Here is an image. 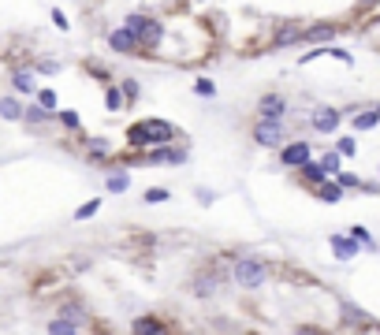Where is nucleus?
<instances>
[{"mask_svg": "<svg viewBox=\"0 0 380 335\" xmlns=\"http://www.w3.org/2000/svg\"><path fill=\"white\" fill-rule=\"evenodd\" d=\"M175 138V127L168 120H142V123H134L131 131H127V142L138 149H146V146H164V142H172Z\"/></svg>", "mask_w": 380, "mask_h": 335, "instance_id": "nucleus-1", "label": "nucleus"}, {"mask_svg": "<svg viewBox=\"0 0 380 335\" xmlns=\"http://www.w3.org/2000/svg\"><path fill=\"white\" fill-rule=\"evenodd\" d=\"M231 276H235V283H243V287H261L268 279V265L257 261V257H235Z\"/></svg>", "mask_w": 380, "mask_h": 335, "instance_id": "nucleus-2", "label": "nucleus"}, {"mask_svg": "<svg viewBox=\"0 0 380 335\" xmlns=\"http://www.w3.org/2000/svg\"><path fill=\"white\" fill-rule=\"evenodd\" d=\"M254 142L265 149H280L287 142V131H283V120H257L254 123Z\"/></svg>", "mask_w": 380, "mask_h": 335, "instance_id": "nucleus-3", "label": "nucleus"}, {"mask_svg": "<svg viewBox=\"0 0 380 335\" xmlns=\"http://www.w3.org/2000/svg\"><path fill=\"white\" fill-rule=\"evenodd\" d=\"M138 41H142V38H138L131 26H119V30L108 34V45H112L116 52H134V56H150V49H142Z\"/></svg>", "mask_w": 380, "mask_h": 335, "instance_id": "nucleus-4", "label": "nucleus"}, {"mask_svg": "<svg viewBox=\"0 0 380 335\" xmlns=\"http://www.w3.org/2000/svg\"><path fill=\"white\" fill-rule=\"evenodd\" d=\"M339 120H343V112H339V108H328V105H321V108H313V112H310V123H313V131H317V134H332L339 127Z\"/></svg>", "mask_w": 380, "mask_h": 335, "instance_id": "nucleus-5", "label": "nucleus"}, {"mask_svg": "<svg viewBox=\"0 0 380 335\" xmlns=\"http://www.w3.org/2000/svg\"><path fill=\"white\" fill-rule=\"evenodd\" d=\"M310 157H313L310 142H291V146H280V160H283L287 168H299V164H306Z\"/></svg>", "mask_w": 380, "mask_h": 335, "instance_id": "nucleus-6", "label": "nucleus"}, {"mask_svg": "<svg viewBox=\"0 0 380 335\" xmlns=\"http://www.w3.org/2000/svg\"><path fill=\"white\" fill-rule=\"evenodd\" d=\"M339 310H343V328H380V324H377V321H369V316L361 313L354 302H343Z\"/></svg>", "mask_w": 380, "mask_h": 335, "instance_id": "nucleus-7", "label": "nucleus"}, {"mask_svg": "<svg viewBox=\"0 0 380 335\" xmlns=\"http://www.w3.org/2000/svg\"><path fill=\"white\" fill-rule=\"evenodd\" d=\"M257 116H261V120H283V116H287V101H283V97H276V94H268V97H261V105H257Z\"/></svg>", "mask_w": 380, "mask_h": 335, "instance_id": "nucleus-8", "label": "nucleus"}, {"mask_svg": "<svg viewBox=\"0 0 380 335\" xmlns=\"http://www.w3.org/2000/svg\"><path fill=\"white\" fill-rule=\"evenodd\" d=\"M272 45H276V49H287V45H302V26H299V23H280V26H276Z\"/></svg>", "mask_w": 380, "mask_h": 335, "instance_id": "nucleus-9", "label": "nucleus"}, {"mask_svg": "<svg viewBox=\"0 0 380 335\" xmlns=\"http://www.w3.org/2000/svg\"><path fill=\"white\" fill-rule=\"evenodd\" d=\"M339 38V26L336 23H313V26H302V41H332Z\"/></svg>", "mask_w": 380, "mask_h": 335, "instance_id": "nucleus-10", "label": "nucleus"}, {"mask_svg": "<svg viewBox=\"0 0 380 335\" xmlns=\"http://www.w3.org/2000/svg\"><path fill=\"white\" fill-rule=\"evenodd\" d=\"M328 242H332V253H336L339 261H350V257L358 253V246H361V242L354 239V235H332Z\"/></svg>", "mask_w": 380, "mask_h": 335, "instance_id": "nucleus-11", "label": "nucleus"}, {"mask_svg": "<svg viewBox=\"0 0 380 335\" xmlns=\"http://www.w3.org/2000/svg\"><path fill=\"white\" fill-rule=\"evenodd\" d=\"M299 179H302L306 186H317V183L328 179V171H324L321 160H306V164H299Z\"/></svg>", "mask_w": 380, "mask_h": 335, "instance_id": "nucleus-12", "label": "nucleus"}, {"mask_svg": "<svg viewBox=\"0 0 380 335\" xmlns=\"http://www.w3.org/2000/svg\"><path fill=\"white\" fill-rule=\"evenodd\" d=\"M373 127H380V112L377 108H366V112H354V131H373Z\"/></svg>", "mask_w": 380, "mask_h": 335, "instance_id": "nucleus-13", "label": "nucleus"}, {"mask_svg": "<svg viewBox=\"0 0 380 335\" xmlns=\"http://www.w3.org/2000/svg\"><path fill=\"white\" fill-rule=\"evenodd\" d=\"M313 194H317L321 202H339V197H343V186H339V183H332V179H324V183L313 186Z\"/></svg>", "mask_w": 380, "mask_h": 335, "instance_id": "nucleus-14", "label": "nucleus"}, {"mask_svg": "<svg viewBox=\"0 0 380 335\" xmlns=\"http://www.w3.org/2000/svg\"><path fill=\"white\" fill-rule=\"evenodd\" d=\"M23 120L30 123V127H41V123H49V120H57V112H49V108H23Z\"/></svg>", "mask_w": 380, "mask_h": 335, "instance_id": "nucleus-15", "label": "nucleus"}, {"mask_svg": "<svg viewBox=\"0 0 380 335\" xmlns=\"http://www.w3.org/2000/svg\"><path fill=\"white\" fill-rule=\"evenodd\" d=\"M217 287H220V279H217V276H198V279H194V294H198V298L217 294Z\"/></svg>", "mask_w": 380, "mask_h": 335, "instance_id": "nucleus-16", "label": "nucleus"}, {"mask_svg": "<svg viewBox=\"0 0 380 335\" xmlns=\"http://www.w3.org/2000/svg\"><path fill=\"white\" fill-rule=\"evenodd\" d=\"M0 116H4V120H23V105L15 101V97H4V101H0Z\"/></svg>", "mask_w": 380, "mask_h": 335, "instance_id": "nucleus-17", "label": "nucleus"}, {"mask_svg": "<svg viewBox=\"0 0 380 335\" xmlns=\"http://www.w3.org/2000/svg\"><path fill=\"white\" fill-rule=\"evenodd\" d=\"M79 328H82V324H75L71 316H57V321L49 324V332H52V335H71V332H79Z\"/></svg>", "mask_w": 380, "mask_h": 335, "instance_id": "nucleus-18", "label": "nucleus"}, {"mask_svg": "<svg viewBox=\"0 0 380 335\" xmlns=\"http://www.w3.org/2000/svg\"><path fill=\"white\" fill-rule=\"evenodd\" d=\"M134 332H138V335H146V332H168V324L153 321V316H138V321H134Z\"/></svg>", "mask_w": 380, "mask_h": 335, "instance_id": "nucleus-19", "label": "nucleus"}, {"mask_svg": "<svg viewBox=\"0 0 380 335\" xmlns=\"http://www.w3.org/2000/svg\"><path fill=\"white\" fill-rule=\"evenodd\" d=\"M12 83H15L19 94H38V86H34V78L26 75V71H12Z\"/></svg>", "mask_w": 380, "mask_h": 335, "instance_id": "nucleus-20", "label": "nucleus"}, {"mask_svg": "<svg viewBox=\"0 0 380 335\" xmlns=\"http://www.w3.org/2000/svg\"><path fill=\"white\" fill-rule=\"evenodd\" d=\"M336 183H339L343 190H366V179L350 175V171H336Z\"/></svg>", "mask_w": 380, "mask_h": 335, "instance_id": "nucleus-21", "label": "nucleus"}, {"mask_svg": "<svg viewBox=\"0 0 380 335\" xmlns=\"http://www.w3.org/2000/svg\"><path fill=\"white\" fill-rule=\"evenodd\" d=\"M105 105L112 108V112H116V108H123V105H127L123 89H119V86H108V94H105Z\"/></svg>", "mask_w": 380, "mask_h": 335, "instance_id": "nucleus-22", "label": "nucleus"}, {"mask_svg": "<svg viewBox=\"0 0 380 335\" xmlns=\"http://www.w3.org/2000/svg\"><path fill=\"white\" fill-rule=\"evenodd\" d=\"M60 316H71L75 324H86V313H82V305L79 302H68V305H60Z\"/></svg>", "mask_w": 380, "mask_h": 335, "instance_id": "nucleus-23", "label": "nucleus"}, {"mask_svg": "<svg viewBox=\"0 0 380 335\" xmlns=\"http://www.w3.org/2000/svg\"><path fill=\"white\" fill-rule=\"evenodd\" d=\"M127 183H131V179H127V171H112V175H108V190H112V194H123Z\"/></svg>", "mask_w": 380, "mask_h": 335, "instance_id": "nucleus-24", "label": "nucleus"}, {"mask_svg": "<svg viewBox=\"0 0 380 335\" xmlns=\"http://www.w3.org/2000/svg\"><path fill=\"white\" fill-rule=\"evenodd\" d=\"M321 164H324V171H328V175H336V171H339V164H343V160H339V153H336V149H332V153H324V157H321Z\"/></svg>", "mask_w": 380, "mask_h": 335, "instance_id": "nucleus-25", "label": "nucleus"}, {"mask_svg": "<svg viewBox=\"0 0 380 335\" xmlns=\"http://www.w3.org/2000/svg\"><path fill=\"white\" fill-rule=\"evenodd\" d=\"M119 89H123V97H127V105H131V101H134V97H138V94H142V86H138V83H134V78H123V83H119Z\"/></svg>", "mask_w": 380, "mask_h": 335, "instance_id": "nucleus-26", "label": "nucleus"}, {"mask_svg": "<svg viewBox=\"0 0 380 335\" xmlns=\"http://www.w3.org/2000/svg\"><path fill=\"white\" fill-rule=\"evenodd\" d=\"M350 235L361 242V250H377V242H373V235H369L366 228H350Z\"/></svg>", "mask_w": 380, "mask_h": 335, "instance_id": "nucleus-27", "label": "nucleus"}, {"mask_svg": "<svg viewBox=\"0 0 380 335\" xmlns=\"http://www.w3.org/2000/svg\"><path fill=\"white\" fill-rule=\"evenodd\" d=\"M38 105L49 108V112H57V94H52V89H38Z\"/></svg>", "mask_w": 380, "mask_h": 335, "instance_id": "nucleus-28", "label": "nucleus"}, {"mask_svg": "<svg viewBox=\"0 0 380 335\" xmlns=\"http://www.w3.org/2000/svg\"><path fill=\"white\" fill-rule=\"evenodd\" d=\"M354 149H358L354 138H339V142H336V153H339V157H354Z\"/></svg>", "mask_w": 380, "mask_h": 335, "instance_id": "nucleus-29", "label": "nucleus"}, {"mask_svg": "<svg viewBox=\"0 0 380 335\" xmlns=\"http://www.w3.org/2000/svg\"><path fill=\"white\" fill-rule=\"evenodd\" d=\"M86 71H90V75H94L97 78V83H108V67H105V63H86Z\"/></svg>", "mask_w": 380, "mask_h": 335, "instance_id": "nucleus-30", "label": "nucleus"}, {"mask_svg": "<svg viewBox=\"0 0 380 335\" xmlns=\"http://www.w3.org/2000/svg\"><path fill=\"white\" fill-rule=\"evenodd\" d=\"M57 120L68 127V131H79V116L75 112H57Z\"/></svg>", "mask_w": 380, "mask_h": 335, "instance_id": "nucleus-31", "label": "nucleus"}, {"mask_svg": "<svg viewBox=\"0 0 380 335\" xmlns=\"http://www.w3.org/2000/svg\"><path fill=\"white\" fill-rule=\"evenodd\" d=\"M146 202H168V190H164V186H153V190H146Z\"/></svg>", "mask_w": 380, "mask_h": 335, "instance_id": "nucleus-32", "label": "nucleus"}, {"mask_svg": "<svg viewBox=\"0 0 380 335\" xmlns=\"http://www.w3.org/2000/svg\"><path fill=\"white\" fill-rule=\"evenodd\" d=\"M194 89H198L201 97H212V94H217V86H212L209 78H198V83H194Z\"/></svg>", "mask_w": 380, "mask_h": 335, "instance_id": "nucleus-33", "label": "nucleus"}, {"mask_svg": "<svg viewBox=\"0 0 380 335\" xmlns=\"http://www.w3.org/2000/svg\"><path fill=\"white\" fill-rule=\"evenodd\" d=\"M94 213H97V202H86V205H82V209L75 213V220H90Z\"/></svg>", "mask_w": 380, "mask_h": 335, "instance_id": "nucleus-34", "label": "nucleus"}, {"mask_svg": "<svg viewBox=\"0 0 380 335\" xmlns=\"http://www.w3.org/2000/svg\"><path fill=\"white\" fill-rule=\"evenodd\" d=\"M38 71H41V75H57V71H60V63H52V60H45V63H41V67H38Z\"/></svg>", "mask_w": 380, "mask_h": 335, "instance_id": "nucleus-35", "label": "nucleus"}, {"mask_svg": "<svg viewBox=\"0 0 380 335\" xmlns=\"http://www.w3.org/2000/svg\"><path fill=\"white\" fill-rule=\"evenodd\" d=\"M52 23H57L60 30H68V15H63V12H52Z\"/></svg>", "mask_w": 380, "mask_h": 335, "instance_id": "nucleus-36", "label": "nucleus"}, {"mask_svg": "<svg viewBox=\"0 0 380 335\" xmlns=\"http://www.w3.org/2000/svg\"><path fill=\"white\" fill-rule=\"evenodd\" d=\"M380 0H358V12H369V8H377Z\"/></svg>", "mask_w": 380, "mask_h": 335, "instance_id": "nucleus-37", "label": "nucleus"}, {"mask_svg": "<svg viewBox=\"0 0 380 335\" xmlns=\"http://www.w3.org/2000/svg\"><path fill=\"white\" fill-rule=\"evenodd\" d=\"M377 112H380V101H377Z\"/></svg>", "mask_w": 380, "mask_h": 335, "instance_id": "nucleus-38", "label": "nucleus"}]
</instances>
